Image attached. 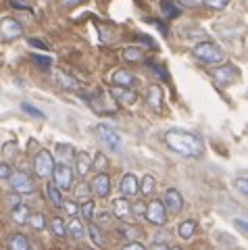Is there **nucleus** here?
I'll list each match as a JSON object with an SVG mask.
<instances>
[{"label":"nucleus","instance_id":"31","mask_svg":"<svg viewBox=\"0 0 248 250\" xmlns=\"http://www.w3.org/2000/svg\"><path fill=\"white\" fill-rule=\"evenodd\" d=\"M123 59L129 62H140V61H144V54L140 48H125L123 50Z\"/></svg>","mask_w":248,"mask_h":250},{"label":"nucleus","instance_id":"47","mask_svg":"<svg viewBox=\"0 0 248 250\" xmlns=\"http://www.w3.org/2000/svg\"><path fill=\"white\" fill-rule=\"evenodd\" d=\"M11 6H15V9H21V11H32V6H29V4L17 2V0H11Z\"/></svg>","mask_w":248,"mask_h":250},{"label":"nucleus","instance_id":"22","mask_svg":"<svg viewBox=\"0 0 248 250\" xmlns=\"http://www.w3.org/2000/svg\"><path fill=\"white\" fill-rule=\"evenodd\" d=\"M177 233H180V238L190 240L196 233V221L194 219H186V221H182L180 225H177Z\"/></svg>","mask_w":248,"mask_h":250},{"label":"nucleus","instance_id":"30","mask_svg":"<svg viewBox=\"0 0 248 250\" xmlns=\"http://www.w3.org/2000/svg\"><path fill=\"white\" fill-rule=\"evenodd\" d=\"M88 233H90V240L94 242V244H96L98 248H103V246H104V238H103V231H100L98 225L92 223L90 228H88Z\"/></svg>","mask_w":248,"mask_h":250},{"label":"nucleus","instance_id":"42","mask_svg":"<svg viewBox=\"0 0 248 250\" xmlns=\"http://www.w3.org/2000/svg\"><path fill=\"white\" fill-rule=\"evenodd\" d=\"M11 175H13V171L9 167V163H2V165H0V177H2L4 182H9Z\"/></svg>","mask_w":248,"mask_h":250},{"label":"nucleus","instance_id":"7","mask_svg":"<svg viewBox=\"0 0 248 250\" xmlns=\"http://www.w3.org/2000/svg\"><path fill=\"white\" fill-rule=\"evenodd\" d=\"M9 186L15 194H32L34 192V179L29 177L25 171H13Z\"/></svg>","mask_w":248,"mask_h":250},{"label":"nucleus","instance_id":"15","mask_svg":"<svg viewBox=\"0 0 248 250\" xmlns=\"http://www.w3.org/2000/svg\"><path fill=\"white\" fill-rule=\"evenodd\" d=\"M73 163H75V173L80 177H86L90 173V169L94 167V159L88 152H77Z\"/></svg>","mask_w":248,"mask_h":250},{"label":"nucleus","instance_id":"28","mask_svg":"<svg viewBox=\"0 0 248 250\" xmlns=\"http://www.w3.org/2000/svg\"><path fill=\"white\" fill-rule=\"evenodd\" d=\"M154 190H157V179L146 173V175L142 177V182H140V192L144 194V196H152Z\"/></svg>","mask_w":248,"mask_h":250},{"label":"nucleus","instance_id":"19","mask_svg":"<svg viewBox=\"0 0 248 250\" xmlns=\"http://www.w3.org/2000/svg\"><path fill=\"white\" fill-rule=\"evenodd\" d=\"M119 236L123 240H127V242H138V238L142 236V229L138 228V225H121L119 228Z\"/></svg>","mask_w":248,"mask_h":250},{"label":"nucleus","instance_id":"17","mask_svg":"<svg viewBox=\"0 0 248 250\" xmlns=\"http://www.w3.org/2000/svg\"><path fill=\"white\" fill-rule=\"evenodd\" d=\"M163 98H165L163 88H161V85H157V83H152L148 88V96H146V100H148V104H150L152 111H157V113L163 111Z\"/></svg>","mask_w":248,"mask_h":250},{"label":"nucleus","instance_id":"12","mask_svg":"<svg viewBox=\"0 0 248 250\" xmlns=\"http://www.w3.org/2000/svg\"><path fill=\"white\" fill-rule=\"evenodd\" d=\"M111 83L119 85V88H134L138 83V77L131 71H127V69H117V71L111 75Z\"/></svg>","mask_w":248,"mask_h":250},{"label":"nucleus","instance_id":"8","mask_svg":"<svg viewBox=\"0 0 248 250\" xmlns=\"http://www.w3.org/2000/svg\"><path fill=\"white\" fill-rule=\"evenodd\" d=\"M21 36H23L21 23L15 21L13 17H2V21H0V38H2V42L19 40Z\"/></svg>","mask_w":248,"mask_h":250},{"label":"nucleus","instance_id":"1","mask_svg":"<svg viewBox=\"0 0 248 250\" xmlns=\"http://www.w3.org/2000/svg\"><path fill=\"white\" fill-rule=\"evenodd\" d=\"M165 144L169 150H173L175 154L186 156V159H200L205 154V142L198 134L192 131H184V129H169L165 136Z\"/></svg>","mask_w":248,"mask_h":250},{"label":"nucleus","instance_id":"2","mask_svg":"<svg viewBox=\"0 0 248 250\" xmlns=\"http://www.w3.org/2000/svg\"><path fill=\"white\" fill-rule=\"evenodd\" d=\"M192 54H194L198 61L207 62V65H217V62L226 61V50H223L219 44H215V42H200V44H196L194 50H192Z\"/></svg>","mask_w":248,"mask_h":250},{"label":"nucleus","instance_id":"9","mask_svg":"<svg viewBox=\"0 0 248 250\" xmlns=\"http://www.w3.org/2000/svg\"><path fill=\"white\" fill-rule=\"evenodd\" d=\"M213 80L219 85H229L231 82L238 80V69L234 65H223V67H213L211 69Z\"/></svg>","mask_w":248,"mask_h":250},{"label":"nucleus","instance_id":"24","mask_svg":"<svg viewBox=\"0 0 248 250\" xmlns=\"http://www.w3.org/2000/svg\"><path fill=\"white\" fill-rule=\"evenodd\" d=\"M11 217H13V221L17 223V225H23V223H29V207H25V205H21V207H17V208H13L11 210Z\"/></svg>","mask_w":248,"mask_h":250},{"label":"nucleus","instance_id":"35","mask_svg":"<svg viewBox=\"0 0 248 250\" xmlns=\"http://www.w3.org/2000/svg\"><path fill=\"white\" fill-rule=\"evenodd\" d=\"M94 167L100 171V173H104V169L108 167V159H106L103 152H96V156H94Z\"/></svg>","mask_w":248,"mask_h":250},{"label":"nucleus","instance_id":"18","mask_svg":"<svg viewBox=\"0 0 248 250\" xmlns=\"http://www.w3.org/2000/svg\"><path fill=\"white\" fill-rule=\"evenodd\" d=\"M54 77H57V82H59L61 88L71 90V92H80V82H77L75 77L67 75V73H63V71H57V73H54Z\"/></svg>","mask_w":248,"mask_h":250},{"label":"nucleus","instance_id":"20","mask_svg":"<svg viewBox=\"0 0 248 250\" xmlns=\"http://www.w3.org/2000/svg\"><path fill=\"white\" fill-rule=\"evenodd\" d=\"M69 236L75 238V240H82L86 236V225H83V221L80 217H73L71 221H69Z\"/></svg>","mask_w":248,"mask_h":250},{"label":"nucleus","instance_id":"32","mask_svg":"<svg viewBox=\"0 0 248 250\" xmlns=\"http://www.w3.org/2000/svg\"><path fill=\"white\" fill-rule=\"evenodd\" d=\"M80 213H82V217L86 219V221H92V219H94V202H92V200L83 202L82 208H80Z\"/></svg>","mask_w":248,"mask_h":250},{"label":"nucleus","instance_id":"14","mask_svg":"<svg viewBox=\"0 0 248 250\" xmlns=\"http://www.w3.org/2000/svg\"><path fill=\"white\" fill-rule=\"evenodd\" d=\"M92 192H94L98 198H106L108 194H111V177L106 173H98L92 179Z\"/></svg>","mask_w":248,"mask_h":250},{"label":"nucleus","instance_id":"45","mask_svg":"<svg viewBox=\"0 0 248 250\" xmlns=\"http://www.w3.org/2000/svg\"><path fill=\"white\" fill-rule=\"evenodd\" d=\"M29 46H34V48H40V50H48V44L42 42V40H36V38L29 40Z\"/></svg>","mask_w":248,"mask_h":250},{"label":"nucleus","instance_id":"46","mask_svg":"<svg viewBox=\"0 0 248 250\" xmlns=\"http://www.w3.org/2000/svg\"><path fill=\"white\" fill-rule=\"evenodd\" d=\"M148 250H171V248H169L165 242H154V244H150Z\"/></svg>","mask_w":248,"mask_h":250},{"label":"nucleus","instance_id":"23","mask_svg":"<svg viewBox=\"0 0 248 250\" xmlns=\"http://www.w3.org/2000/svg\"><path fill=\"white\" fill-rule=\"evenodd\" d=\"M73 194H75V198H77V202H88L90 198H92V184H86V182H80L75 188H73Z\"/></svg>","mask_w":248,"mask_h":250},{"label":"nucleus","instance_id":"21","mask_svg":"<svg viewBox=\"0 0 248 250\" xmlns=\"http://www.w3.org/2000/svg\"><path fill=\"white\" fill-rule=\"evenodd\" d=\"M9 250H32V244L23 233H13L9 238Z\"/></svg>","mask_w":248,"mask_h":250},{"label":"nucleus","instance_id":"49","mask_svg":"<svg viewBox=\"0 0 248 250\" xmlns=\"http://www.w3.org/2000/svg\"><path fill=\"white\" fill-rule=\"evenodd\" d=\"M171 250H184V248H180V246H175V248H171Z\"/></svg>","mask_w":248,"mask_h":250},{"label":"nucleus","instance_id":"34","mask_svg":"<svg viewBox=\"0 0 248 250\" xmlns=\"http://www.w3.org/2000/svg\"><path fill=\"white\" fill-rule=\"evenodd\" d=\"M234 188L248 200V177H238L236 182H234Z\"/></svg>","mask_w":248,"mask_h":250},{"label":"nucleus","instance_id":"50","mask_svg":"<svg viewBox=\"0 0 248 250\" xmlns=\"http://www.w3.org/2000/svg\"><path fill=\"white\" fill-rule=\"evenodd\" d=\"M86 250H90V248H86Z\"/></svg>","mask_w":248,"mask_h":250},{"label":"nucleus","instance_id":"38","mask_svg":"<svg viewBox=\"0 0 248 250\" xmlns=\"http://www.w3.org/2000/svg\"><path fill=\"white\" fill-rule=\"evenodd\" d=\"M65 210H67V215L69 217H77V213H80V208L82 207H77L75 202H71V200H65V207H63Z\"/></svg>","mask_w":248,"mask_h":250},{"label":"nucleus","instance_id":"27","mask_svg":"<svg viewBox=\"0 0 248 250\" xmlns=\"http://www.w3.org/2000/svg\"><path fill=\"white\" fill-rule=\"evenodd\" d=\"M50 229H52V233H54L57 238L69 236V225H65L61 217H54V219H52V221H50Z\"/></svg>","mask_w":248,"mask_h":250},{"label":"nucleus","instance_id":"10","mask_svg":"<svg viewBox=\"0 0 248 250\" xmlns=\"http://www.w3.org/2000/svg\"><path fill=\"white\" fill-rule=\"evenodd\" d=\"M163 202H165V207H167V210L171 215H180L184 210V196H182L180 190H175V188H169V190L165 192Z\"/></svg>","mask_w":248,"mask_h":250},{"label":"nucleus","instance_id":"44","mask_svg":"<svg viewBox=\"0 0 248 250\" xmlns=\"http://www.w3.org/2000/svg\"><path fill=\"white\" fill-rule=\"evenodd\" d=\"M121 250H146V246L140 244V242H125V246Z\"/></svg>","mask_w":248,"mask_h":250},{"label":"nucleus","instance_id":"26","mask_svg":"<svg viewBox=\"0 0 248 250\" xmlns=\"http://www.w3.org/2000/svg\"><path fill=\"white\" fill-rule=\"evenodd\" d=\"M48 198H50V202L57 208H63L65 207V198H63V190H59L54 184H50L48 186Z\"/></svg>","mask_w":248,"mask_h":250},{"label":"nucleus","instance_id":"13","mask_svg":"<svg viewBox=\"0 0 248 250\" xmlns=\"http://www.w3.org/2000/svg\"><path fill=\"white\" fill-rule=\"evenodd\" d=\"M119 190L125 198H134L138 192H140V182H138V177L134 173H125L119 184Z\"/></svg>","mask_w":248,"mask_h":250},{"label":"nucleus","instance_id":"29","mask_svg":"<svg viewBox=\"0 0 248 250\" xmlns=\"http://www.w3.org/2000/svg\"><path fill=\"white\" fill-rule=\"evenodd\" d=\"M161 11L165 19H175L180 15V9L173 4V0H161Z\"/></svg>","mask_w":248,"mask_h":250},{"label":"nucleus","instance_id":"40","mask_svg":"<svg viewBox=\"0 0 248 250\" xmlns=\"http://www.w3.org/2000/svg\"><path fill=\"white\" fill-rule=\"evenodd\" d=\"M83 2H88V0H59V6H63V9H75V6H80Z\"/></svg>","mask_w":248,"mask_h":250},{"label":"nucleus","instance_id":"11","mask_svg":"<svg viewBox=\"0 0 248 250\" xmlns=\"http://www.w3.org/2000/svg\"><path fill=\"white\" fill-rule=\"evenodd\" d=\"M113 215L119 219V221H129L134 217V208H131L129 200L125 196L121 198H113Z\"/></svg>","mask_w":248,"mask_h":250},{"label":"nucleus","instance_id":"16","mask_svg":"<svg viewBox=\"0 0 248 250\" xmlns=\"http://www.w3.org/2000/svg\"><path fill=\"white\" fill-rule=\"evenodd\" d=\"M111 96L115 100H119L121 104H134L138 100V92L131 88H119V85H113L111 88Z\"/></svg>","mask_w":248,"mask_h":250},{"label":"nucleus","instance_id":"5","mask_svg":"<svg viewBox=\"0 0 248 250\" xmlns=\"http://www.w3.org/2000/svg\"><path fill=\"white\" fill-rule=\"evenodd\" d=\"M73 175L75 171L67 165V163H59L57 167H54V175H52V184L59 188V190H71L73 188Z\"/></svg>","mask_w":248,"mask_h":250},{"label":"nucleus","instance_id":"6","mask_svg":"<svg viewBox=\"0 0 248 250\" xmlns=\"http://www.w3.org/2000/svg\"><path fill=\"white\" fill-rule=\"evenodd\" d=\"M96 136H98L100 142H103V144L108 148V150L119 152V148H121V138H119L117 131L111 127V125L98 123V125H96Z\"/></svg>","mask_w":248,"mask_h":250},{"label":"nucleus","instance_id":"41","mask_svg":"<svg viewBox=\"0 0 248 250\" xmlns=\"http://www.w3.org/2000/svg\"><path fill=\"white\" fill-rule=\"evenodd\" d=\"M34 62H38L40 69H50V65H52V61L48 57H40V54H34Z\"/></svg>","mask_w":248,"mask_h":250},{"label":"nucleus","instance_id":"43","mask_svg":"<svg viewBox=\"0 0 248 250\" xmlns=\"http://www.w3.org/2000/svg\"><path fill=\"white\" fill-rule=\"evenodd\" d=\"M21 194H13V196H9V198H6V202H9V207H11V210L13 208H17V207H21L23 205V202H21Z\"/></svg>","mask_w":248,"mask_h":250},{"label":"nucleus","instance_id":"39","mask_svg":"<svg viewBox=\"0 0 248 250\" xmlns=\"http://www.w3.org/2000/svg\"><path fill=\"white\" fill-rule=\"evenodd\" d=\"M234 228L242 231L244 236H248V221H246V219H242V217H236V219H234Z\"/></svg>","mask_w":248,"mask_h":250},{"label":"nucleus","instance_id":"36","mask_svg":"<svg viewBox=\"0 0 248 250\" xmlns=\"http://www.w3.org/2000/svg\"><path fill=\"white\" fill-rule=\"evenodd\" d=\"M21 108H23V111H25V113H29V115H34V117H36V119H46V115H44L42 111H38V108H36V106H32V104H27V103H23V104H21Z\"/></svg>","mask_w":248,"mask_h":250},{"label":"nucleus","instance_id":"33","mask_svg":"<svg viewBox=\"0 0 248 250\" xmlns=\"http://www.w3.org/2000/svg\"><path fill=\"white\" fill-rule=\"evenodd\" d=\"M29 225H32L34 229H44L46 228V217L42 213H36L29 217Z\"/></svg>","mask_w":248,"mask_h":250},{"label":"nucleus","instance_id":"37","mask_svg":"<svg viewBox=\"0 0 248 250\" xmlns=\"http://www.w3.org/2000/svg\"><path fill=\"white\" fill-rule=\"evenodd\" d=\"M203 2L207 6H211V9H215V11H221V9H226V6L229 4V0H203Z\"/></svg>","mask_w":248,"mask_h":250},{"label":"nucleus","instance_id":"25","mask_svg":"<svg viewBox=\"0 0 248 250\" xmlns=\"http://www.w3.org/2000/svg\"><path fill=\"white\" fill-rule=\"evenodd\" d=\"M57 154H59V159H61V163H71V161H75V154L77 152H73V148L69 146V144H57Z\"/></svg>","mask_w":248,"mask_h":250},{"label":"nucleus","instance_id":"3","mask_svg":"<svg viewBox=\"0 0 248 250\" xmlns=\"http://www.w3.org/2000/svg\"><path fill=\"white\" fill-rule=\"evenodd\" d=\"M54 167H57V163H54V156H52L50 150H40L34 156V173L40 179L52 177L54 175Z\"/></svg>","mask_w":248,"mask_h":250},{"label":"nucleus","instance_id":"4","mask_svg":"<svg viewBox=\"0 0 248 250\" xmlns=\"http://www.w3.org/2000/svg\"><path fill=\"white\" fill-rule=\"evenodd\" d=\"M146 221L152 223V225H167L169 221V210L165 207V202L163 200H157L152 198L148 202V207H146Z\"/></svg>","mask_w":248,"mask_h":250},{"label":"nucleus","instance_id":"48","mask_svg":"<svg viewBox=\"0 0 248 250\" xmlns=\"http://www.w3.org/2000/svg\"><path fill=\"white\" fill-rule=\"evenodd\" d=\"M17 2H23V4H29V6H32V0H17Z\"/></svg>","mask_w":248,"mask_h":250}]
</instances>
